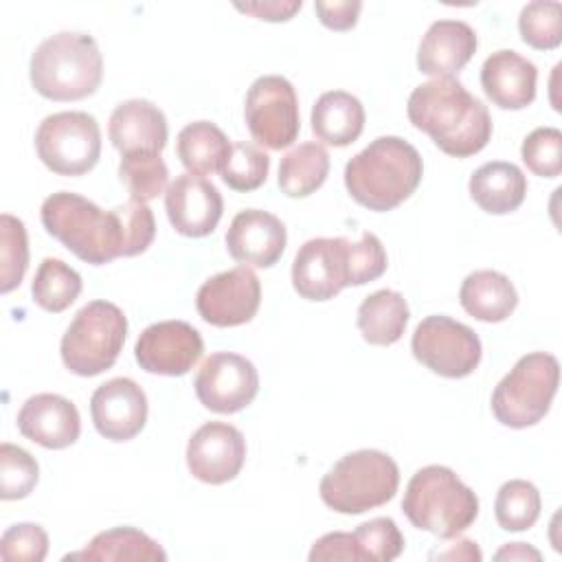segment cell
<instances>
[{
  "label": "cell",
  "mask_w": 562,
  "mask_h": 562,
  "mask_svg": "<svg viewBox=\"0 0 562 562\" xmlns=\"http://www.w3.org/2000/svg\"><path fill=\"white\" fill-rule=\"evenodd\" d=\"M406 114L443 154L454 158L479 154L492 138L487 108L454 77H437L417 86L408 97Z\"/></svg>",
  "instance_id": "cell-1"
},
{
  "label": "cell",
  "mask_w": 562,
  "mask_h": 562,
  "mask_svg": "<svg viewBox=\"0 0 562 562\" xmlns=\"http://www.w3.org/2000/svg\"><path fill=\"white\" fill-rule=\"evenodd\" d=\"M424 162L419 151L400 136L371 140L345 165L349 195L369 211H393L419 187Z\"/></svg>",
  "instance_id": "cell-2"
},
{
  "label": "cell",
  "mask_w": 562,
  "mask_h": 562,
  "mask_svg": "<svg viewBox=\"0 0 562 562\" xmlns=\"http://www.w3.org/2000/svg\"><path fill=\"white\" fill-rule=\"evenodd\" d=\"M40 217L46 233L86 263L103 266L125 252L121 206L103 211L79 193L57 191L42 202Z\"/></svg>",
  "instance_id": "cell-3"
},
{
  "label": "cell",
  "mask_w": 562,
  "mask_h": 562,
  "mask_svg": "<svg viewBox=\"0 0 562 562\" xmlns=\"http://www.w3.org/2000/svg\"><path fill=\"white\" fill-rule=\"evenodd\" d=\"M29 77L35 92L50 101H79L94 94L103 79L97 40L72 31L46 37L31 55Z\"/></svg>",
  "instance_id": "cell-4"
},
{
  "label": "cell",
  "mask_w": 562,
  "mask_h": 562,
  "mask_svg": "<svg viewBox=\"0 0 562 562\" xmlns=\"http://www.w3.org/2000/svg\"><path fill=\"white\" fill-rule=\"evenodd\" d=\"M402 512L413 527L450 540L476 520L479 498L454 470L426 465L411 476L402 498Z\"/></svg>",
  "instance_id": "cell-5"
},
{
  "label": "cell",
  "mask_w": 562,
  "mask_h": 562,
  "mask_svg": "<svg viewBox=\"0 0 562 562\" xmlns=\"http://www.w3.org/2000/svg\"><path fill=\"white\" fill-rule=\"evenodd\" d=\"M400 485L397 463L382 450L345 454L321 479L323 503L338 514H362L389 503Z\"/></svg>",
  "instance_id": "cell-6"
},
{
  "label": "cell",
  "mask_w": 562,
  "mask_h": 562,
  "mask_svg": "<svg viewBox=\"0 0 562 562\" xmlns=\"http://www.w3.org/2000/svg\"><path fill=\"white\" fill-rule=\"evenodd\" d=\"M125 334L127 318L119 305L90 301L75 314L61 338V360L75 375H99L116 362Z\"/></svg>",
  "instance_id": "cell-7"
},
{
  "label": "cell",
  "mask_w": 562,
  "mask_h": 562,
  "mask_svg": "<svg viewBox=\"0 0 562 562\" xmlns=\"http://www.w3.org/2000/svg\"><path fill=\"white\" fill-rule=\"evenodd\" d=\"M560 364L553 353L522 356L492 393L496 422L509 428H527L544 419L558 393Z\"/></svg>",
  "instance_id": "cell-8"
},
{
  "label": "cell",
  "mask_w": 562,
  "mask_h": 562,
  "mask_svg": "<svg viewBox=\"0 0 562 562\" xmlns=\"http://www.w3.org/2000/svg\"><path fill=\"white\" fill-rule=\"evenodd\" d=\"M37 158L57 176H83L99 162L101 130L88 112H57L35 132Z\"/></svg>",
  "instance_id": "cell-9"
},
{
  "label": "cell",
  "mask_w": 562,
  "mask_h": 562,
  "mask_svg": "<svg viewBox=\"0 0 562 562\" xmlns=\"http://www.w3.org/2000/svg\"><path fill=\"white\" fill-rule=\"evenodd\" d=\"M411 351L426 369L441 378H465L481 362V340L468 325L443 316H426L413 331Z\"/></svg>",
  "instance_id": "cell-10"
},
{
  "label": "cell",
  "mask_w": 562,
  "mask_h": 562,
  "mask_svg": "<svg viewBox=\"0 0 562 562\" xmlns=\"http://www.w3.org/2000/svg\"><path fill=\"white\" fill-rule=\"evenodd\" d=\"M244 119L250 136L268 149L290 147L301 130L294 86L281 75L257 77L244 101Z\"/></svg>",
  "instance_id": "cell-11"
},
{
  "label": "cell",
  "mask_w": 562,
  "mask_h": 562,
  "mask_svg": "<svg viewBox=\"0 0 562 562\" xmlns=\"http://www.w3.org/2000/svg\"><path fill=\"white\" fill-rule=\"evenodd\" d=\"M200 404L213 413L231 415L244 411L259 393L255 364L233 351L211 353L193 380Z\"/></svg>",
  "instance_id": "cell-12"
},
{
  "label": "cell",
  "mask_w": 562,
  "mask_h": 562,
  "mask_svg": "<svg viewBox=\"0 0 562 562\" xmlns=\"http://www.w3.org/2000/svg\"><path fill=\"white\" fill-rule=\"evenodd\" d=\"M261 303V283L250 266H235L206 279L198 294L195 307L202 321L213 327H237L250 323Z\"/></svg>",
  "instance_id": "cell-13"
},
{
  "label": "cell",
  "mask_w": 562,
  "mask_h": 562,
  "mask_svg": "<svg viewBox=\"0 0 562 562\" xmlns=\"http://www.w3.org/2000/svg\"><path fill=\"white\" fill-rule=\"evenodd\" d=\"M204 340L187 321H160L145 327L136 340L134 358L143 371L156 375H184L202 358Z\"/></svg>",
  "instance_id": "cell-14"
},
{
  "label": "cell",
  "mask_w": 562,
  "mask_h": 562,
  "mask_svg": "<svg viewBox=\"0 0 562 562\" xmlns=\"http://www.w3.org/2000/svg\"><path fill=\"white\" fill-rule=\"evenodd\" d=\"M347 246V237H316L299 248L292 285L301 299L329 301L349 285Z\"/></svg>",
  "instance_id": "cell-15"
},
{
  "label": "cell",
  "mask_w": 562,
  "mask_h": 562,
  "mask_svg": "<svg viewBox=\"0 0 562 562\" xmlns=\"http://www.w3.org/2000/svg\"><path fill=\"white\" fill-rule=\"evenodd\" d=\"M246 461V439L239 428L226 422H206L189 439V472L209 485L233 481Z\"/></svg>",
  "instance_id": "cell-16"
},
{
  "label": "cell",
  "mask_w": 562,
  "mask_h": 562,
  "mask_svg": "<svg viewBox=\"0 0 562 562\" xmlns=\"http://www.w3.org/2000/svg\"><path fill=\"white\" fill-rule=\"evenodd\" d=\"M90 415L101 437L130 441L147 422V395L134 380L112 378L92 393Z\"/></svg>",
  "instance_id": "cell-17"
},
{
  "label": "cell",
  "mask_w": 562,
  "mask_h": 562,
  "mask_svg": "<svg viewBox=\"0 0 562 562\" xmlns=\"http://www.w3.org/2000/svg\"><path fill=\"white\" fill-rule=\"evenodd\" d=\"M165 209L171 226L180 235L206 237L220 224L224 202L213 182L187 171L167 187Z\"/></svg>",
  "instance_id": "cell-18"
},
{
  "label": "cell",
  "mask_w": 562,
  "mask_h": 562,
  "mask_svg": "<svg viewBox=\"0 0 562 562\" xmlns=\"http://www.w3.org/2000/svg\"><path fill=\"white\" fill-rule=\"evenodd\" d=\"M224 239L226 250L235 261L270 268L281 259L288 233L277 215L261 209H246L233 217Z\"/></svg>",
  "instance_id": "cell-19"
},
{
  "label": "cell",
  "mask_w": 562,
  "mask_h": 562,
  "mask_svg": "<svg viewBox=\"0 0 562 562\" xmlns=\"http://www.w3.org/2000/svg\"><path fill=\"white\" fill-rule=\"evenodd\" d=\"M15 422L22 437L48 450H64L72 446L81 432L77 406L57 393H37L29 397Z\"/></svg>",
  "instance_id": "cell-20"
},
{
  "label": "cell",
  "mask_w": 562,
  "mask_h": 562,
  "mask_svg": "<svg viewBox=\"0 0 562 562\" xmlns=\"http://www.w3.org/2000/svg\"><path fill=\"white\" fill-rule=\"evenodd\" d=\"M538 68L516 50L492 53L481 68V86L487 99L503 110H522L536 99Z\"/></svg>",
  "instance_id": "cell-21"
},
{
  "label": "cell",
  "mask_w": 562,
  "mask_h": 562,
  "mask_svg": "<svg viewBox=\"0 0 562 562\" xmlns=\"http://www.w3.org/2000/svg\"><path fill=\"white\" fill-rule=\"evenodd\" d=\"M167 119L158 105L147 99H130L114 108L108 125L112 145L125 154H160L167 145Z\"/></svg>",
  "instance_id": "cell-22"
},
{
  "label": "cell",
  "mask_w": 562,
  "mask_h": 562,
  "mask_svg": "<svg viewBox=\"0 0 562 562\" xmlns=\"http://www.w3.org/2000/svg\"><path fill=\"white\" fill-rule=\"evenodd\" d=\"M476 33L461 20H437L419 42L417 68L430 77H452L476 53Z\"/></svg>",
  "instance_id": "cell-23"
},
{
  "label": "cell",
  "mask_w": 562,
  "mask_h": 562,
  "mask_svg": "<svg viewBox=\"0 0 562 562\" xmlns=\"http://www.w3.org/2000/svg\"><path fill=\"white\" fill-rule=\"evenodd\" d=\"M470 198L492 215L516 211L527 195V178L514 162L494 160L481 165L468 182Z\"/></svg>",
  "instance_id": "cell-24"
},
{
  "label": "cell",
  "mask_w": 562,
  "mask_h": 562,
  "mask_svg": "<svg viewBox=\"0 0 562 562\" xmlns=\"http://www.w3.org/2000/svg\"><path fill=\"white\" fill-rule=\"evenodd\" d=\"M459 303L476 321L501 323L516 310L518 292L503 272L476 270L463 279Z\"/></svg>",
  "instance_id": "cell-25"
},
{
  "label": "cell",
  "mask_w": 562,
  "mask_h": 562,
  "mask_svg": "<svg viewBox=\"0 0 562 562\" xmlns=\"http://www.w3.org/2000/svg\"><path fill=\"white\" fill-rule=\"evenodd\" d=\"M364 130V108L358 97L345 90L323 92L312 108V132L318 140L347 147Z\"/></svg>",
  "instance_id": "cell-26"
},
{
  "label": "cell",
  "mask_w": 562,
  "mask_h": 562,
  "mask_svg": "<svg viewBox=\"0 0 562 562\" xmlns=\"http://www.w3.org/2000/svg\"><path fill=\"white\" fill-rule=\"evenodd\" d=\"M231 147L226 134L211 121H193L184 125L176 140V154L193 176L222 171L231 156Z\"/></svg>",
  "instance_id": "cell-27"
},
{
  "label": "cell",
  "mask_w": 562,
  "mask_h": 562,
  "mask_svg": "<svg viewBox=\"0 0 562 562\" xmlns=\"http://www.w3.org/2000/svg\"><path fill=\"white\" fill-rule=\"evenodd\" d=\"M408 303L395 290H378L358 307V329L369 345L389 347L404 336L408 323Z\"/></svg>",
  "instance_id": "cell-28"
},
{
  "label": "cell",
  "mask_w": 562,
  "mask_h": 562,
  "mask_svg": "<svg viewBox=\"0 0 562 562\" xmlns=\"http://www.w3.org/2000/svg\"><path fill=\"white\" fill-rule=\"evenodd\" d=\"M64 560H90V562H123V560H145L162 562L167 560L165 549L149 538L145 531L134 527H114L97 533L83 551L70 553Z\"/></svg>",
  "instance_id": "cell-29"
},
{
  "label": "cell",
  "mask_w": 562,
  "mask_h": 562,
  "mask_svg": "<svg viewBox=\"0 0 562 562\" xmlns=\"http://www.w3.org/2000/svg\"><path fill=\"white\" fill-rule=\"evenodd\" d=\"M329 173V154L321 143L292 147L279 165V189L288 198H307L323 187Z\"/></svg>",
  "instance_id": "cell-30"
},
{
  "label": "cell",
  "mask_w": 562,
  "mask_h": 562,
  "mask_svg": "<svg viewBox=\"0 0 562 562\" xmlns=\"http://www.w3.org/2000/svg\"><path fill=\"white\" fill-rule=\"evenodd\" d=\"M81 288L83 283L75 268H70L61 259L46 257L35 272V279L31 283V294L42 310L59 314L77 301V296L81 294Z\"/></svg>",
  "instance_id": "cell-31"
},
{
  "label": "cell",
  "mask_w": 562,
  "mask_h": 562,
  "mask_svg": "<svg viewBox=\"0 0 562 562\" xmlns=\"http://www.w3.org/2000/svg\"><path fill=\"white\" fill-rule=\"evenodd\" d=\"M540 507L542 501L538 487L525 479L503 483L494 501L496 522L505 531H525L533 527L540 516Z\"/></svg>",
  "instance_id": "cell-32"
},
{
  "label": "cell",
  "mask_w": 562,
  "mask_h": 562,
  "mask_svg": "<svg viewBox=\"0 0 562 562\" xmlns=\"http://www.w3.org/2000/svg\"><path fill=\"white\" fill-rule=\"evenodd\" d=\"M119 180L127 187L132 200L147 204L165 191L169 169L160 154H125L119 162Z\"/></svg>",
  "instance_id": "cell-33"
},
{
  "label": "cell",
  "mask_w": 562,
  "mask_h": 562,
  "mask_svg": "<svg viewBox=\"0 0 562 562\" xmlns=\"http://www.w3.org/2000/svg\"><path fill=\"white\" fill-rule=\"evenodd\" d=\"M29 268V237L24 222L11 213L0 215V292L15 290Z\"/></svg>",
  "instance_id": "cell-34"
},
{
  "label": "cell",
  "mask_w": 562,
  "mask_h": 562,
  "mask_svg": "<svg viewBox=\"0 0 562 562\" xmlns=\"http://www.w3.org/2000/svg\"><path fill=\"white\" fill-rule=\"evenodd\" d=\"M525 44L538 50H553L562 42V4L555 0L527 2L518 18Z\"/></svg>",
  "instance_id": "cell-35"
},
{
  "label": "cell",
  "mask_w": 562,
  "mask_h": 562,
  "mask_svg": "<svg viewBox=\"0 0 562 562\" xmlns=\"http://www.w3.org/2000/svg\"><path fill=\"white\" fill-rule=\"evenodd\" d=\"M268 171H270L268 154L248 140H239V143H233L231 156L220 173H222V180L233 191L248 193L259 189L266 182Z\"/></svg>",
  "instance_id": "cell-36"
},
{
  "label": "cell",
  "mask_w": 562,
  "mask_h": 562,
  "mask_svg": "<svg viewBox=\"0 0 562 562\" xmlns=\"http://www.w3.org/2000/svg\"><path fill=\"white\" fill-rule=\"evenodd\" d=\"M40 468L31 452L4 441L0 446V498H26L37 485Z\"/></svg>",
  "instance_id": "cell-37"
},
{
  "label": "cell",
  "mask_w": 562,
  "mask_h": 562,
  "mask_svg": "<svg viewBox=\"0 0 562 562\" xmlns=\"http://www.w3.org/2000/svg\"><path fill=\"white\" fill-rule=\"evenodd\" d=\"M353 538L362 562H391L404 551V536L393 518L380 516L356 527Z\"/></svg>",
  "instance_id": "cell-38"
},
{
  "label": "cell",
  "mask_w": 562,
  "mask_h": 562,
  "mask_svg": "<svg viewBox=\"0 0 562 562\" xmlns=\"http://www.w3.org/2000/svg\"><path fill=\"white\" fill-rule=\"evenodd\" d=\"M522 162L540 178H558L562 171V132L558 127H536L520 147Z\"/></svg>",
  "instance_id": "cell-39"
},
{
  "label": "cell",
  "mask_w": 562,
  "mask_h": 562,
  "mask_svg": "<svg viewBox=\"0 0 562 562\" xmlns=\"http://www.w3.org/2000/svg\"><path fill=\"white\" fill-rule=\"evenodd\" d=\"M48 553V533L35 522L11 525L0 538L4 562H42Z\"/></svg>",
  "instance_id": "cell-40"
},
{
  "label": "cell",
  "mask_w": 562,
  "mask_h": 562,
  "mask_svg": "<svg viewBox=\"0 0 562 562\" xmlns=\"http://www.w3.org/2000/svg\"><path fill=\"white\" fill-rule=\"evenodd\" d=\"M349 285H364L375 281L386 270V250L378 235L364 231L360 241H349L347 246Z\"/></svg>",
  "instance_id": "cell-41"
},
{
  "label": "cell",
  "mask_w": 562,
  "mask_h": 562,
  "mask_svg": "<svg viewBox=\"0 0 562 562\" xmlns=\"http://www.w3.org/2000/svg\"><path fill=\"white\" fill-rule=\"evenodd\" d=\"M125 226V252L123 257H136L145 252L156 237V220L147 204L130 200L121 204Z\"/></svg>",
  "instance_id": "cell-42"
},
{
  "label": "cell",
  "mask_w": 562,
  "mask_h": 562,
  "mask_svg": "<svg viewBox=\"0 0 562 562\" xmlns=\"http://www.w3.org/2000/svg\"><path fill=\"white\" fill-rule=\"evenodd\" d=\"M310 562H323V560H362V553L358 549V542L353 533L345 531H331L321 536L310 551Z\"/></svg>",
  "instance_id": "cell-43"
},
{
  "label": "cell",
  "mask_w": 562,
  "mask_h": 562,
  "mask_svg": "<svg viewBox=\"0 0 562 562\" xmlns=\"http://www.w3.org/2000/svg\"><path fill=\"white\" fill-rule=\"evenodd\" d=\"M318 20L331 31H349L358 22L362 2L358 0H336V2H314Z\"/></svg>",
  "instance_id": "cell-44"
},
{
  "label": "cell",
  "mask_w": 562,
  "mask_h": 562,
  "mask_svg": "<svg viewBox=\"0 0 562 562\" xmlns=\"http://www.w3.org/2000/svg\"><path fill=\"white\" fill-rule=\"evenodd\" d=\"M301 0H257V2H237L235 9L248 15H255L266 22H288L296 11H301Z\"/></svg>",
  "instance_id": "cell-45"
},
{
  "label": "cell",
  "mask_w": 562,
  "mask_h": 562,
  "mask_svg": "<svg viewBox=\"0 0 562 562\" xmlns=\"http://www.w3.org/2000/svg\"><path fill=\"white\" fill-rule=\"evenodd\" d=\"M437 558L439 560H476L479 562L481 560V551H479L474 540L463 538V540H457L448 551H439Z\"/></svg>",
  "instance_id": "cell-46"
},
{
  "label": "cell",
  "mask_w": 562,
  "mask_h": 562,
  "mask_svg": "<svg viewBox=\"0 0 562 562\" xmlns=\"http://www.w3.org/2000/svg\"><path fill=\"white\" fill-rule=\"evenodd\" d=\"M496 560H540V551L525 542H509L494 553Z\"/></svg>",
  "instance_id": "cell-47"
}]
</instances>
